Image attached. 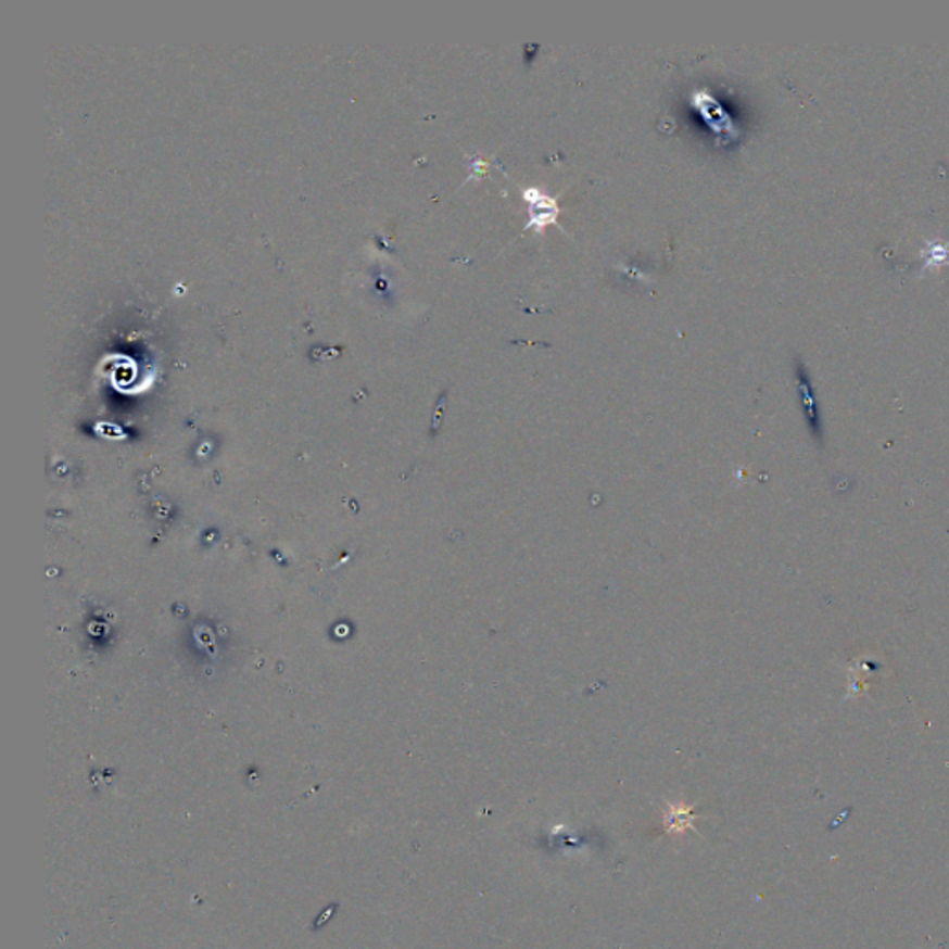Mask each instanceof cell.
Wrapping results in <instances>:
<instances>
[{
  "instance_id": "cell-1",
  "label": "cell",
  "mask_w": 949,
  "mask_h": 949,
  "mask_svg": "<svg viewBox=\"0 0 949 949\" xmlns=\"http://www.w3.org/2000/svg\"><path fill=\"white\" fill-rule=\"evenodd\" d=\"M798 388L799 400H801L805 419H807V425H809L810 432H812V436H814V440H818V442H822V419H820L817 397H814V392H812V387H810V380L809 377H807V374H805L804 366L798 367Z\"/></svg>"
}]
</instances>
